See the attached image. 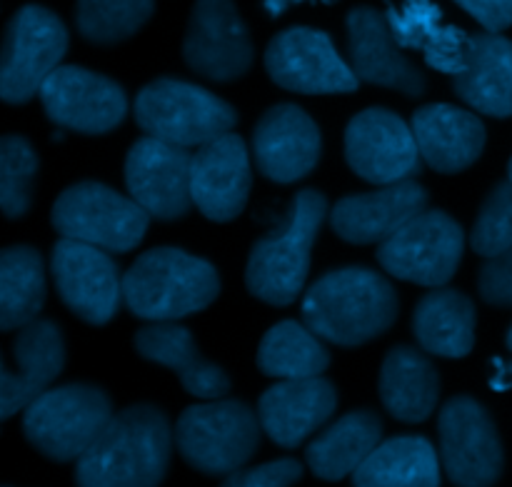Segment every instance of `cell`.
Returning <instances> with one entry per match:
<instances>
[{"label": "cell", "mask_w": 512, "mask_h": 487, "mask_svg": "<svg viewBox=\"0 0 512 487\" xmlns=\"http://www.w3.org/2000/svg\"><path fill=\"white\" fill-rule=\"evenodd\" d=\"M168 415L148 403L130 405L110 418L100 438L75 465L78 487H158L173 453Z\"/></svg>", "instance_id": "1"}, {"label": "cell", "mask_w": 512, "mask_h": 487, "mask_svg": "<svg viewBox=\"0 0 512 487\" xmlns=\"http://www.w3.org/2000/svg\"><path fill=\"white\" fill-rule=\"evenodd\" d=\"M398 293L388 278L370 268H340L310 285L303 320L320 340L358 348L393 328Z\"/></svg>", "instance_id": "2"}, {"label": "cell", "mask_w": 512, "mask_h": 487, "mask_svg": "<svg viewBox=\"0 0 512 487\" xmlns=\"http://www.w3.org/2000/svg\"><path fill=\"white\" fill-rule=\"evenodd\" d=\"M218 293V270L178 248L148 250L123 275V303L150 323L188 318L208 308Z\"/></svg>", "instance_id": "3"}, {"label": "cell", "mask_w": 512, "mask_h": 487, "mask_svg": "<svg viewBox=\"0 0 512 487\" xmlns=\"http://www.w3.org/2000/svg\"><path fill=\"white\" fill-rule=\"evenodd\" d=\"M328 218V200L313 188L300 190L288 215L250 250L245 285L258 300L285 308L298 300L310 273V253Z\"/></svg>", "instance_id": "4"}, {"label": "cell", "mask_w": 512, "mask_h": 487, "mask_svg": "<svg viewBox=\"0 0 512 487\" xmlns=\"http://www.w3.org/2000/svg\"><path fill=\"white\" fill-rule=\"evenodd\" d=\"M135 123L163 143L178 148H203L228 135L238 123L233 105L200 85L178 78H158L145 85L133 105Z\"/></svg>", "instance_id": "5"}, {"label": "cell", "mask_w": 512, "mask_h": 487, "mask_svg": "<svg viewBox=\"0 0 512 487\" xmlns=\"http://www.w3.org/2000/svg\"><path fill=\"white\" fill-rule=\"evenodd\" d=\"M263 425L240 400H213L185 410L175 425V443L190 468L203 475H233L260 448Z\"/></svg>", "instance_id": "6"}, {"label": "cell", "mask_w": 512, "mask_h": 487, "mask_svg": "<svg viewBox=\"0 0 512 487\" xmlns=\"http://www.w3.org/2000/svg\"><path fill=\"white\" fill-rule=\"evenodd\" d=\"M108 393L95 385L73 383L40 395L23 418L28 443L55 463L80 460L113 418Z\"/></svg>", "instance_id": "7"}, {"label": "cell", "mask_w": 512, "mask_h": 487, "mask_svg": "<svg viewBox=\"0 0 512 487\" xmlns=\"http://www.w3.org/2000/svg\"><path fill=\"white\" fill-rule=\"evenodd\" d=\"M150 215L118 190L95 180L70 185L53 205V228L63 238L108 250L128 253L143 240Z\"/></svg>", "instance_id": "8"}, {"label": "cell", "mask_w": 512, "mask_h": 487, "mask_svg": "<svg viewBox=\"0 0 512 487\" xmlns=\"http://www.w3.org/2000/svg\"><path fill=\"white\" fill-rule=\"evenodd\" d=\"M68 53V30L53 10L25 5L10 18L0 45V100L28 103Z\"/></svg>", "instance_id": "9"}, {"label": "cell", "mask_w": 512, "mask_h": 487, "mask_svg": "<svg viewBox=\"0 0 512 487\" xmlns=\"http://www.w3.org/2000/svg\"><path fill=\"white\" fill-rule=\"evenodd\" d=\"M463 250L465 235L458 220L443 210H423L380 243L378 260L393 278L440 288L458 273Z\"/></svg>", "instance_id": "10"}, {"label": "cell", "mask_w": 512, "mask_h": 487, "mask_svg": "<svg viewBox=\"0 0 512 487\" xmlns=\"http://www.w3.org/2000/svg\"><path fill=\"white\" fill-rule=\"evenodd\" d=\"M440 463L455 487H493L505 468L493 418L468 395L448 400L438 418Z\"/></svg>", "instance_id": "11"}, {"label": "cell", "mask_w": 512, "mask_h": 487, "mask_svg": "<svg viewBox=\"0 0 512 487\" xmlns=\"http://www.w3.org/2000/svg\"><path fill=\"white\" fill-rule=\"evenodd\" d=\"M265 70L290 93H353L360 85L330 35L315 28H288L275 35L265 50Z\"/></svg>", "instance_id": "12"}, {"label": "cell", "mask_w": 512, "mask_h": 487, "mask_svg": "<svg viewBox=\"0 0 512 487\" xmlns=\"http://www.w3.org/2000/svg\"><path fill=\"white\" fill-rule=\"evenodd\" d=\"M345 160L355 175L380 188L415 178L423 165L413 128L385 108H368L350 120Z\"/></svg>", "instance_id": "13"}, {"label": "cell", "mask_w": 512, "mask_h": 487, "mask_svg": "<svg viewBox=\"0 0 512 487\" xmlns=\"http://www.w3.org/2000/svg\"><path fill=\"white\" fill-rule=\"evenodd\" d=\"M183 58L193 73L215 83L243 78L255 58L253 40L233 0H195Z\"/></svg>", "instance_id": "14"}, {"label": "cell", "mask_w": 512, "mask_h": 487, "mask_svg": "<svg viewBox=\"0 0 512 487\" xmlns=\"http://www.w3.org/2000/svg\"><path fill=\"white\" fill-rule=\"evenodd\" d=\"M38 95L48 118L75 133H110L128 115L125 90L115 80L78 65H60Z\"/></svg>", "instance_id": "15"}, {"label": "cell", "mask_w": 512, "mask_h": 487, "mask_svg": "<svg viewBox=\"0 0 512 487\" xmlns=\"http://www.w3.org/2000/svg\"><path fill=\"white\" fill-rule=\"evenodd\" d=\"M55 288L63 303L88 325L113 320L123 303V275L105 250L78 240H58L50 258Z\"/></svg>", "instance_id": "16"}, {"label": "cell", "mask_w": 512, "mask_h": 487, "mask_svg": "<svg viewBox=\"0 0 512 487\" xmlns=\"http://www.w3.org/2000/svg\"><path fill=\"white\" fill-rule=\"evenodd\" d=\"M193 155L158 138H140L125 158L130 198L158 220L185 218L193 208Z\"/></svg>", "instance_id": "17"}, {"label": "cell", "mask_w": 512, "mask_h": 487, "mask_svg": "<svg viewBox=\"0 0 512 487\" xmlns=\"http://www.w3.org/2000/svg\"><path fill=\"white\" fill-rule=\"evenodd\" d=\"M323 135L318 123L293 103L265 110L253 130V155L258 170L273 183H295L318 168Z\"/></svg>", "instance_id": "18"}, {"label": "cell", "mask_w": 512, "mask_h": 487, "mask_svg": "<svg viewBox=\"0 0 512 487\" xmlns=\"http://www.w3.org/2000/svg\"><path fill=\"white\" fill-rule=\"evenodd\" d=\"M345 28H348L350 68L360 83L400 90L410 98L425 95L428 80L423 70L405 58L385 13L370 5H360L348 13Z\"/></svg>", "instance_id": "19"}, {"label": "cell", "mask_w": 512, "mask_h": 487, "mask_svg": "<svg viewBox=\"0 0 512 487\" xmlns=\"http://www.w3.org/2000/svg\"><path fill=\"white\" fill-rule=\"evenodd\" d=\"M253 173L248 145L240 135L228 133L195 150L190 190L193 205L215 223H228L248 203Z\"/></svg>", "instance_id": "20"}, {"label": "cell", "mask_w": 512, "mask_h": 487, "mask_svg": "<svg viewBox=\"0 0 512 487\" xmlns=\"http://www.w3.org/2000/svg\"><path fill=\"white\" fill-rule=\"evenodd\" d=\"M423 210H428V190L415 180H405L375 193L343 198L330 210V228L350 245L385 243Z\"/></svg>", "instance_id": "21"}, {"label": "cell", "mask_w": 512, "mask_h": 487, "mask_svg": "<svg viewBox=\"0 0 512 487\" xmlns=\"http://www.w3.org/2000/svg\"><path fill=\"white\" fill-rule=\"evenodd\" d=\"M65 340L50 320H33L15 338V370L0 373V420L28 410L63 373Z\"/></svg>", "instance_id": "22"}, {"label": "cell", "mask_w": 512, "mask_h": 487, "mask_svg": "<svg viewBox=\"0 0 512 487\" xmlns=\"http://www.w3.org/2000/svg\"><path fill=\"white\" fill-rule=\"evenodd\" d=\"M338 408L333 383L323 378L280 380L263 393L258 418L263 433L280 448H298L318 433Z\"/></svg>", "instance_id": "23"}, {"label": "cell", "mask_w": 512, "mask_h": 487, "mask_svg": "<svg viewBox=\"0 0 512 487\" xmlns=\"http://www.w3.org/2000/svg\"><path fill=\"white\" fill-rule=\"evenodd\" d=\"M420 158L438 173H460L483 155L485 125L478 115L448 103L423 105L410 120Z\"/></svg>", "instance_id": "24"}, {"label": "cell", "mask_w": 512, "mask_h": 487, "mask_svg": "<svg viewBox=\"0 0 512 487\" xmlns=\"http://www.w3.org/2000/svg\"><path fill=\"white\" fill-rule=\"evenodd\" d=\"M135 350L150 363L173 370L190 395L220 400L230 393V378L220 365L205 358L193 333L178 323H150L135 333Z\"/></svg>", "instance_id": "25"}, {"label": "cell", "mask_w": 512, "mask_h": 487, "mask_svg": "<svg viewBox=\"0 0 512 487\" xmlns=\"http://www.w3.org/2000/svg\"><path fill=\"white\" fill-rule=\"evenodd\" d=\"M390 30L400 48L418 50L430 68L445 75H460L468 58L470 35L445 23L443 10L433 0H403L385 10Z\"/></svg>", "instance_id": "26"}, {"label": "cell", "mask_w": 512, "mask_h": 487, "mask_svg": "<svg viewBox=\"0 0 512 487\" xmlns=\"http://www.w3.org/2000/svg\"><path fill=\"white\" fill-rule=\"evenodd\" d=\"M460 100L483 115H512V40L500 33H478L468 40L463 73L453 78Z\"/></svg>", "instance_id": "27"}, {"label": "cell", "mask_w": 512, "mask_h": 487, "mask_svg": "<svg viewBox=\"0 0 512 487\" xmlns=\"http://www.w3.org/2000/svg\"><path fill=\"white\" fill-rule=\"evenodd\" d=\"M380 400L400 423L428 420L440 400V375L433 360L410 345L390 350L380 370Z\"/></svg>", "instance_id": "28"}, {"label": "cell", "mask_w": 512, "mask_h": 487, "mask_svg": "<svg viewBox=\"0 0 512 487\" xmlns=\"http://www.w3.org/2000/svg\"><path fill=\"white\" fill-rule=\"evenodd\" d=\"M383 423L370 410H358L335 420L305 450L310 470L320 480H343L353 475L380 445Z\"/></svg>", "instance_id": "29"}, {"label": "cell", "mask_w": 512, "mask_h": 487, "mask_svg": "<svg viewBox=\"0 0 512 487\" xmlns=\"http://www.w3.org/2000/svg\"><path fill=\"white\" fill-rule=\"evenodd\" d=\"M475 305L460 290H433L418 303L413 333L420 348L438 358L458 360L475 345Z\"/></svg>", "instance_id": "30"}, {"label": "cell", "mask_w": 512, "mask_h": 487, "mask_svg": "<svg viewBox=\"0 0 512 487\" xmlns=\"http://www.w3.org/2000/svg\"><path fill=\"white\" fill-rule=\"evenodd\" d=\"M353 487H440V458L418 435L385 440L355 470Z\"/></svg>", "instance_id": "31"}, {"label": "cell", "mask_w": 512, "mask_h": 487, "mask_svg": "<svg viewBox=\"0 0 512 487\" xmlns=\"http://www.w3.org/2000/svg\"><path fill=\"white\" fill-rule=\"evenodd\" d=\"M45 303V265L35 248L0 250V330H23Z\"/></svg>", "instance_id": "32"}, {"label": "cell", "mask_w": 512, "mask_h": 487, "mask_svg": "<svg viewBox=\"0 0 512 487\" xmlns=\"http://www.w3.org/2000/svg\"><path fill=\"white\" fill-rule=\"evenodd\" d=\"M328 365L330 353L323 340L295 320L273 325L258 348V368L278 380L320 378Z\"/></svg>", "instance_id": "33"}, {"label": "cell", "mask_w": 512, "mask_h": 487, "mask_svg": "<svg viewBox=\"0 0 512 487\" xmlns=\"http://www.w3.org/2000/svg\"><path fill=\"white\" fill-rule=\"evenodd\" d=\"M155 0H78L75 25L93 45H115L138 33L150 20Z\"/></svg>", "instance_id": "34"}, {"label": "cell", "mask_w": 512, "mask_h": 487, "mask_svg": "<svg viewBox=\"0 0 512 487\" xmlns=\"http://www.w3.org/2000/svg\"><path fill=\"white\" fill-rule=\"evenodd\" d=\"M38 155L20 135L0 138V210L8 218H23L33 203Z\"/></svg>", "instance_id": "35"}, {"label": "cell", "mask_w": 512, "mask_h": 487, "mask_svg": "<svg viewBox=\"0 0 512 487\" xmlns=\"http://www.w3.org/2000/svg\"><path fill=\"white\" fill-rule=\"evenodd\" d=\"M470 248L483 258H495L512 248V183L495 185L493 193L485 198L478 218H475L473 233H470Z\"/></svg>", "instance_id": "36"}, {"label": "cell", "mask_w": 512, "mask_h": 487, "mask_svg": "<svg viewBox=\"0 0 512 487\" xmlns=\"http://www.w3.org/2000/svg\"><path fill=\"white\" fill-rule=\"evenodd\" d=\"M303 478V465L293 458L273 460L250 470L228 475L220 487H293Z\"/></svg>", "instance_id": "37"}, {"label": "cell", "mask_w": 512, "mask_h": 487, "mask_svg": "<svg viewBox=\"0 0 512 487\" xmlns=\"http://www.w3.org/2000/svg\"><path fill=\"white\" fill-rule=\"evenodd\" d=\"M478 288L485 303L512 308V248L490 258L480 268Z\"/></svg>", "instance_id": "38"}, {"label": "cell", "mask_w": 512, "mask_h": 487, "mask_svg": "<svg viewBox=\"0 0 512 487\" xmlns=\"http://www.w3.org/2000/svg\"><path fill=\"white\" fill-rule=\"evenodd\" d=\"M455 3L473 15L488 33H500L512 25V0H455Z\"/></svg>", "instance_id": "39"}, {"label": "cell", "mask_w": 512, "mask_h": 487, "mask_svg": "<svg viewBox=\"0 0 512 487\" xmlns=\"http://www.w3.org/2000/svg\"><path fill=\"white\" fill-rule=\"evenodd\" d=\"M295 3H310V0H263L265 10H268V13L273 15V18L283 15L285 10H288L290 5H295ZM325 3H330V0H325Z\"/></svg>", "instance_id": "40"}, {"label": "cell", "mask_w": 512, "mask_h": 487, "mask_svg": "<svg viewBox=\"0 0 512 487\" xmlns=\"http://www.w3.org/2000/svg\"><path fill=\"white\" fill-rule=\"evenodd\" d=\"M508 348L512 350V328L508 330Z\"/></svg>", "instance_id": "41"}, {"label": "cell", "mask_w": 512, "mask_h": 487, "mask_svg": "<svg viewBox=\"0 0 512 487\" xmlns=\"http://www.w3.org/2000/svg\"><path fill=\"white\" fill-rule=\"evenodd\" d=\"M508 175H510V183H512V160H510V168H508Z\"/></svg>", "instance_id": "42"}, {"label": "cell", "mask_w": 512, "mask_h": 487, "mask_svg": "<svg viewBox=\"0 0 512 487\" xmlns=\"http://www.w3.org/2000/svg\"><path fill=\"white\" fill-rule=\"evenodd\" d=\"M3 370H5V368H3V358H0V373H3Z\"/></svg>", "instance_id": "43"}]
</instances>
